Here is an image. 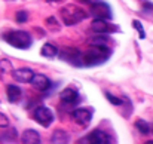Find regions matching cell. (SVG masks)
<instances>
[{"label": "cell", "mask_w": 153, "mask_h": 144, "mask_svg": "<svg viewBox=\"0 0 153 144\" xmlns=\"http://www.w3.org/2000/svg\"><path fill=\"white\" fill-rule=\"evenodd\" d=\"M111 50L104 45H92L83 53V64L85 65H98L108 59Z\"/></svg>", "instance_id": "cell-1"}, {"label": "cell", "mask_w": 153, "mask_h": 144, "mask_svg": "<svg viewBox=\"0 0 153 144\" xmlns=\"http://www.w3.org/2000/svg\"><path fill=\"white\" fill-rule=\"evenodd\" d=\"M59 13H61L62 22L65 25H74V24L80 22L82 19H85L88 16V13L82 7H79L76 4H67V6H64Z\"/></svg>", "instance_id": "cell-2"}, {"label": "cell", "mask_w": 153, "mask_h": 144, "mask_svg": "<svg viewBox=\"0 0 153 144\" xmlns=\"http://www.w3.org/2000/svg\"><path fill=\"white\" fill-rule=\"evenodd\" d=\"M4 40L10 45V46H13V48L16 49H27L31 46V36L27 33V31H21V30H18V31H9V33H6L4 34Z\"/></svg>", "instance_id": "cell-3"}, {"label": "cell", "mask_w": 153, "mask_h": 144, "mask_svg": "<svg viewBox=\"0 0 153 144\" xmlns=\"http://www.w3.org/2000/svg\"><path fill=\"white\" fill-rule=\"evenodd\" d=\"M59 58H61L62 61H67V62L71 64V65H77V67L85 65V64H83V55L80 53V50H77V49H74V48L62 49L61 53H59Z\"/></svg>", "instance_id": "cell-4"}, {"label": "cell", "mask_w": 153, "mask_h": 144, "mask_svg": "<svg viewBox=\"0 0 153 144\" xmlns=\"http://www.w3.org/2000/svg\"><path fill=\"white\" fill-rule=\"evenodd\" d=\"M34 119H36L37 123H40L42 126L48 128V126H51V123L53 122V113L48 107L40 105V107H37L34 110Z\"/></svg>", "instance_id": "cell-5"}, {"label": "cell", "mask_w": 153, "mask_h": 144, "mask_svg": "<svg viewBox=\"0 0 153 144\" xmlns=\"http://www.w3.org/2000/svg\"><path fill=\"white\" fill-rule=\"evenodd\" d=\"M91 13L98 18V19H107V18H111V9L107 3L104 1H94L91 4Z\"/></svg>", "instance_id": "cell-6"}, {"label": "cell", "mask_w": 153, "mask_h": 144, "mask_svg": "<svg viewBox=\"0 0 153 144\" xmlns=\"http://www.w3.org/2000/svg\"><path fill=\"white\" fill-rule=\"evenodd\" d=\"M71 116H73L74 122L79 123L80 126H86L92 120V111L89 108H76Z\"/></svg>", "instance_id": "cell-7"}, {"label": "cell", "mask_w": 153, "mask_h": 144, "mask_svg": "<svg viewBox=\"0 0 153 144\" xmlns=\"http://www.w3.org/2000/svg\"><path fill=\"white\" fill-rule=\"evenodd\" d=\"M91 30L95 31V33H113V31H117V27H114L113 24H108L105 19H98L95 18V21L91 24Z\"/></svg>", "instance_id": "cell-8"}, {"label": "cell", "mask_w": 153, "mask_h": 144, "mask_svg": "<svg viewBox=\"0 0 153 144\" xmlns=\"http://www.w3.org/2000/svg\"><path fill=\"white\" fill-rule=\"evenodd\" d=\"M13 79L16 82H21V83H27V82H31L33 77H34V71L31 68H27V67H21L18 70H13L12 73Z\"/></svg>", "instance_id": "cell-9"}, {"label": "cell", "mask_w": 153, "mask_h": 144, "mask_svg": "<svg viewBox=\"0 0 153 144\" xmlns=\"http://www.w3.org/2000/svg\"><path fill=\"white\" fill-rule=\"evenodd\" d=\"M86 141L88 144H110V137L101 129H95L88 135Z\"/></svg>", "instance_id": "cell-10"}, {"label": "cell", "mask_w": 153, "mask_h": 144, "mask_svg": "<svg viewBox=\"0 0 153 144\" xmlns=\"http://www.w3.org/2000/svg\"><path fill=\"white\" fill-rule=\"evenodd\" d=\"M31 85L39 91H48L51 88V80L45 74H34V77L31 80Z\"/></svg>", "instance_id": "cell-11"}, {"label": "cell", "mask_w": 153, "mask_h": 144, "mask_svg": "<svg viewBox=\"0 0 153 144\" xmlns=\"http://www.w3.org/2000/svg\"><path fill=\"white\" fill-rule=\"evenodd\" d=\"M22 144H40V135L34 129H25L21 135Z\"/></svg>", "instance_id": "cell-12"}, {"label": "cell", "mask_w": 153, "mask_h": 144, "mask_svg": "<svg viewBox=\"0 0 153 144\" xmlns=\"http://www.w3.org/2000/svg\"><path fill=\"white\" fill-rule=\"evenodd\" d=\"M59 96H61V101L65 104H74L79 101V92L73 88H65Z\"/></svg>", "instance_id": "cell-13"}, {"label": "cell", "mask_w": 153, "mask_h": 144, "mask_svg": "<svg viewBox=\"0 0 153 144\" xmlns=\"http://www.w3.org/2000/svg\"><path fill=\"white\" fill-rule=\"evenodd\" d=\"M6 94H7V99L10 102H16V101H19V98L22 95V91L16 85H9L7 89H6Z\"/></svg>", "instance_id": "cell-14"}, {"label": "cell", "mask_w": 153, "mask_h": 144, "mask_svg": "<svg viewBox=\"0 0 153 144\" xmlns=\"http://www.w3.org/2000/svg\"><path fill=\"white\" fill-rule=\"evenodd\" d=\"M68 143V135L65 131H55L53 135H52V144H67Z\"/></svg>", "instance_id": "cell-15"}, {"label": "cell", "mask_w": 153, "mask_h": 144, "mask_svg": "<svg viewBox=\"0 0 153 144\" xmlns=\"http://www.w3.org/2000/svg\"><path fill=\"white\" fill-rule=\"evenodd\" d=\"M40 53H42L43 56H46V58H53V56H56V53H58V48H56L53 43H45V45L42 46Z\"/></svg>", "instance_id": "cell-16"}, {"label": "cell", "mask_w": 153, "mask_h": 144, "mask_svg": "<svg viewBox=\"0 0 153 144\" xmlns=\"http://www.w3.org/2000/svg\"><path fill=\"white\" fill-rule=\"evenodd\" d=\"M135 128L143 134V135H147V134H150V125L146 122V120H143V119H138L137 122H135Z\"/></svg>", "instance_id": "cell-17"}, {"label": "cell", "mask_w": 153, "mask_h": 144, "mask_svg": "<svg viewBox=\"0 0 153 144\" xmlns=\"http://www.w3.org/2000/svg\"><path fill=\"white\" fill-rule=\"evenodd\" d=\"M132 27L138 31V34H140V39H146V33H144V28H143V25H141V22L138 21V19H134L132 21Z\"/></svg>", "instance_id": "cell-18"}, {"label": "cell", "mask_w": 153, "mask_h": 144, "mask_svg": "<svg viewBox=\"0 0 153 144\" xmlns=\"http://www.w3.org/2000/svg\"><path fill=\"white\" fill-rule=\"evenodd\" d=\"M105 96H107V99H108L113 105H120V104H122V98H116L114 95H111L110 92H105Z\"/></svg>", "instance_id": "cell-19"}, {"label": "cell", "mask_w": 153, "mask_h": 144, "mask_svg": "<svg viewBox=\"0 0 153 144\" xmlns=\"http://www.w3.org/2000/svg\"><path fill=\"white\" fill-rule=\"evenodd\" d=\"M15 18H16V21H18V22H25V21H27V18H28V13H27L25 10H19V12H16Z\"/></svg>", "instance_id": "cell-20"}, {"label": "cell", "mask_w": 153, "mask_h": 144, "mask_svg": "<svg viewBox=\"0 0 153 144\" xmlns=\"http://www.w3.org/2000/svg\"><path fill=\"white\" fill-rule=\"evenodd\" d=\"M9 126V119L6 114L0 113V128H7Z\"/></svg>", "instance_id": "cell-21"}, {"label": "cell", "mask_w": 153, "mask_h": 144, "mask_svg": "<svg viewBox=\"0 0 153 144\" xmlns=\"http://www.w3.org/2000/svg\"><path fill=\"white\" fill-rule=\"evenodd\" d=\"M46 24H48V27H49V28H51V27H52L53 30H58V28H59L53 16H51V18H48V19H46Z\"/></svg>", "instance_id": "cell-22"}, {"label": "cell", "mask_w": 153, "mask_h": 144, "mask_svg": "<svg viewBox=\"0 0 153 144\" xmlns=\"http://www.w3.org/2000/svg\"><path fill=\"white\" fill-rule=\"evenodd\" d=\"M144 144H153V141H152V140H150V141H146V143H144Z\"/></svg>", "instance_id": "cell-23"}, {"label": "cell", "mask_w": 153, "mask_h": 144, "mask_svg": "<svg viewBox=\"0 0 153 144\" xmlns=\"http://www.w3.org/2000/svg\"><path fill=\"white\" fill-rule=\"evenodd\" d=\"M48 1H59V0H48Z\"/></svg>", "instance_id": "cell-24"}, {"label": "cell", "mask_w": 153, "mask_h": 144, "mask_svg": "<svg viewBox=\"0 0 153 144\" xmlns=\"http://www.w3.org/2000/svg\"><path fill=\"white\" fill-rule=\"evenodd\" d=\"M152 128H153V125H152Z\"/></svg>", "instance_id": "cell-25"}]
</instances>
